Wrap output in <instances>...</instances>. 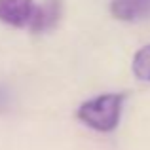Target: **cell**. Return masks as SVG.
Wrapping results in <instances>:
<instances>
[{
  "mask_svg": "<svg viewBox=\"0 0 150 150\" xmlns=\"http://www.w3.org/2000/svg\"><path fill=\"white\" fill-rule=\"evenodd\" d=\"M131 70L137 80L141 82H150V44L143 46L135 55H133Z\"/></svg>",
  "mask_w": 150,
  "mask_h": 150,
  "instance_id": "obj_5",
  "label": "cell"
},
{
  "mask_svg": "<svg viewBox=\"0 0 150 150\" xmlns=\"http://www.w3.org/2000/svg\"><path fill=\"white\" fill-rule=\"evenodd\" d=\"M61 15H63L61 0H46L42 6H36L34 15L30 19L29 30H33V33H48L59 23Z\"/></svg>",
  "mask_w": 150,
  "mask_h": 150,
  "instance_id": "obj_3",
  "label": "cell"
},
{
  "mask_svg": "<svg viewBox=\"0 0 150 150\" xmlns=\"http://www.w3.org/2000/svg\"><path fill=\"white\" fill-rule=\"evenodd\" d=\"M34 10L36 4L33 0H0V23L15 29H29Z\"/></svg>",
  "mask_w": 150,
  "mask_h": 150,
  "instance_id": "obj_2",
  "label": "cell"
},
{
  "mask_svg": "<svg viewBox=\"0 0 150 150\" xmlns=\"http://www.w3.org/2000/svg\"><path fill=\"white\" fill-rule=\"evenodd\" d=\"M8 108H10V93H8L6 88L0 86V112H4Z\"/></svg>",
  "mask_w": 150,
  "mask_h": 150,
  "instance_id": "obj_6",
  "label": "cell"
},
{
  "mask_svg": "<svg viewBox=\"0 0 150 150\" xmlns=\"http://www.w3.org/2000/svg\"><path fill=\"white\" fill-rule=\"evenodd\" d=\"M125 99V93H101L82 103L76 110V118L97 133H112L120 125Z\"/></svg>",
  "mask_w": 150,
  "mask_h": 150,
  "instance_id": "obj_1",
  "label": "cell"
},
{
  "mask_svg": "<svg viewBox=\"0 0 150 150\" xmlns=\"http://www.w3.org/2000/svg\"><path fill=\"white\" fill-rule=\"evenodd\" d=\"M110 13L120 21H143L150 17V0H112Z\"/></svg>",
  "mask_w": 150,
  "mask_h": 150,
  "instance_id": "obj_4",
  "label": "cell"
}]
</instances>
